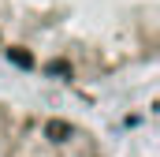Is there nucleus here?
I'll return each mask as SVG.
<instances>
[{"label": "nucleus", "instance_id": "obj_2", "mask_svg": "<svg viewBox=\"0 0 160 157\" xmlns=\"http://www.w3.org/2000/svg\"><path fill=\"white\" fill-rule=\"evenodd\" d=\"M0 157H112V150L89 123L0 94Z\"/></svg>", "mask_w": 160, "mask_h": 157}, {"label": "nucleus", "instance_id": "obj_1", "mask_svg": "<svg viewBox=\"0 0 160 157\" xmlns=\"http://www.w3.org/2000/svg\"><path fill=\"white\" fill-rule=\"evenodd\" d=\"M160 0H0V68L71 94L153 82Z\"/></svg>", "mask_w": 160, "mask_h": 157}]
</instances>
